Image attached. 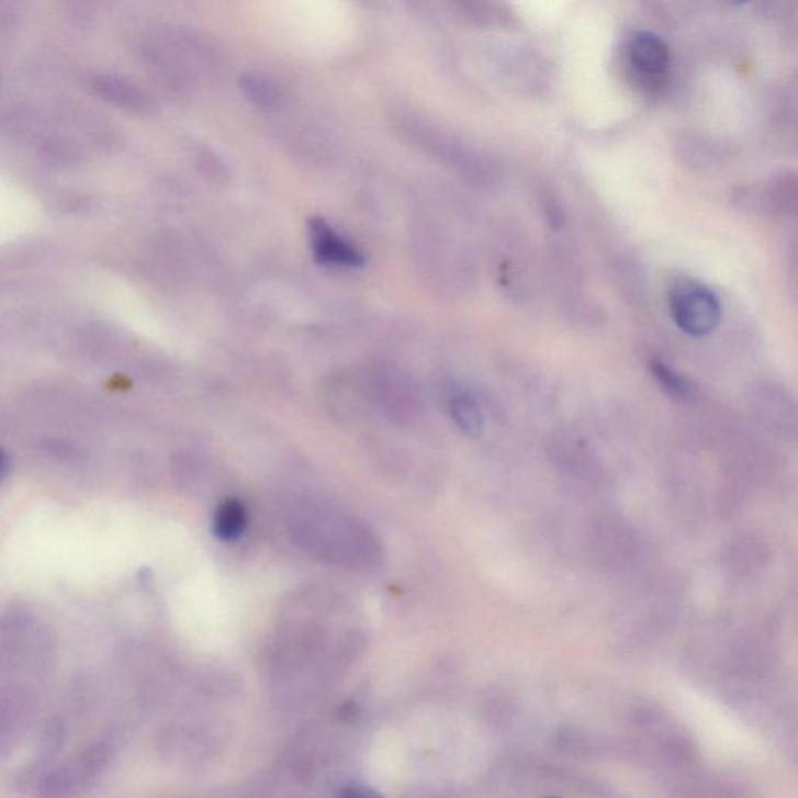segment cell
Masks as SVG:
<instances>
[{"instance_id": "obj_15", "label": "cell", "mask_w": 798, "mask_h": 798, "mask_svg": "<svg viewBox=\"0 0 798 798\" xmlns=\"http://www.w3.org/2000/svg\"><path fill=\"white\" fill-rule=\"evenodd\" d=\"M11 468L10 456L0 448V484L9 477Z\"/></svg>"}, {"instance_id": "obj_4", "label": "cell", "mask_w": 798, "mask_h": 798, "mask_svg": "<svg viewBox=\"0 0 798 798\" xmlns=\"http://www.w3.org/2000/svg\"><path fill=\"white\" fill-rule=\"evenodd\" d=\"M310 240L312 254L322 266L359 269L366 263L362 251L337 233L325 218H312L310 222Z\"/></svg>"}, {"instance_id": "obj_14", "label": "cell", "mask_w": 798, "mask_h": 798, "mask_svg": "<svg viewBox=\"0 0 798 798\" xmlns=\"http://www.w3.org/2000/svg\"><path fill=\"white\" fill-rule=\"evenodd\" d=\"M460 7L474 21H484L488 16L487 0H459Z\"/></svg>"}, {"instance_id": "obj_13", "label": "cell", "mask_w": 798, "mask_h": 798, "mask_svg": "<svg viewBox=\"0 0 798 798\" xmlns=\"http://www.w3.org/2000/svg\"><path fill=\"white\" fill-rule=\"evenodd\" d=\"M20 0H0V41L10 40L20 27Z\"/></svg>"}, {"instance_id": "obj_6", "label": "cell", "mask_w": 798, "mask_h": 798, "mask_svg": "<svg viewBox=\"0 0 798 798\" xmlns=\"http://www.w3.org/2000/svg\"><path fill=\"white\" fill-rule=\"evenodd\" d=\"M752 407L763 422L778 429L794 428L796 404L785 389L775 384H760L752 393Z\"/></svg>"}, {"instance_id": "obj_12", "label": "cell", "mask_w": 798, "mask_h": 798, "mask_svg": "<svg viewBox=\"0 0 798 798\" xmlns=\"http://www.w3.org/2000/svg\"><path fill=\"white\" fill-rule=\"evenodd\" d=\"M651 370L653 378L659 382L660 387H663L667 395L674 396L677 400H689L694 395V387L692 382L682 376L678 371L666 366L662 361H653L651 363Z\"/></svg>"}, {"instance_id": "obj_11", "label": "cell", "mask_w": 798, "mask_h": 798, "mask_svg": "<svg viewBox=\"0 0 798 798\" xmlns=\"http://www.w3.org/2000/svg\"><path fill=\"white\" fill-rule=\"evenodd\" d=\"M239 88L245 98L263 110H274L283 103V92L278 89L277 85L267 78L255 76V74H245L240 77Z\"/></svg>"}, {"instance_id": "obj_10", "label": "cell", "mask_w": 798, "mask_h": 798, "mask_svg": "<svg viewBox=\"0 0 798 798\" xmlns=\"http://www.w3.org/2000/svg\"><path fill=\"white\" fill-rule=\"evenodd\" d=\"M247 526V512L239 501L229 499L217 508L214 518V532L224 541H234L243 537Z\"/></svg>"}, {"instance_id": "obj_3", "label": "cell", "mask_w": 798, "mask_h": 798, "mask_svg": "<svg viewBox=\"0 0 798 798\" xmlns=\"http://www.w3.org/2000/svg\"><path fill=\"white\" fill-rule=\"evenodd\" d=\"M670 310L675 325L693 337L708 336L722 322L718 296L697 281H682L670 292Z\"/></svg>"}, {"instance_id": "obj_8", "label": "cell", "mask_w": 798, "mask_h": 798, "mask_svg": "<svg viewBox=\"0 0 798 798\" xmlns=\"http://www.w3.org/2000/svg\"><path fill=\"white\" fill-rule=\"evenodd\" d=\"M798 189L794 178H782L760 192L758 199L750 200L749 206L760 213L790 214L797 210Z\"/></svg>"}, {"instance_id": "obj_9", "label": "cell", "mask_w": 798, "mask_h": 798, "mask_svg": "<svg viewBox=\"0 0 798 798\" xmlns=\"http://www.w3.org/2000/svg\"><path fill=\"white\" fill-rule=\"evenodd\" d=\"M451 418L460 430L470 437H477L484 429V414L473 396L465 392H452L448 398Z\"/></svg>"}, {"instance_id": "obj_1", "label": "cell", "mask_w": 798, "mask_h": 798, "mask_svg": "<svg viewBox=\"0 0 798 798\" xmlns=\"http://www.w3.org/2000/svg\"><path fill=\"white\" fill-rule=\"evenodd\" d=\"M33 675H14L0 681V760L24 740L38 711L43 682Z\"/></svg>"}, {"instance_id": "obj_5", "label": "cell", "mask_w": 798, "mask_h": 798, "mask_svg": "<svg viewBox=\"0 0 798 798\" xmlns=\"http://www.w3.org/2000/svg\"><path fill=\"white\" fill-rule=\"evenodd\" d=\"M91 87L100 99L130 113L148 114L155 110L154 100L127 78L103 74L92 78Z\"/></svg>"}, {"instance_id": "obj_2", "label": "cell", "mask_w": 798, "mask_h": 798, "mask_svg": "<svg viewBox=\"0 0 798 798\" xmlns=\"http://www.w3.org/2000/svg\"><path fill=\"white\" fill-rule=\"evenodd\" d=\"M114 756L113 745L98 741L78 753L69 763L61 764L44 775L40 783V796L72 797L100 777L110 766Z\"/></svg>"}, {"instance_id": "obj_7", "label": "cell", "mask_w": 798, "mask_h": 798, "mask_svg": "<svg viewBox=\"0 0 798 798\" xmlns=\"http://www.w3.org/2000/svg\"><path fill=\"white\" fill-rule=\"evenodd\" d=\"M630 61L644 74H662L670 66V49L659 36L640 33L630 44Z\"/></svg>"}]
</instances>
